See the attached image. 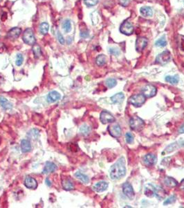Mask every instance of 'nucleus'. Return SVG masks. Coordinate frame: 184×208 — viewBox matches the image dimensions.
Returning <instances> with one entry per match:
<instances>
[{"label":"nucleus","instance_id":"9d476101","mask_svg":"<svg viewBox=\"0 0 184 208\" xmlns=\"http://www.w3.org/2000/svg\"><path fill=\"white\" fill-rule=\"evenodd\" d=\"M100 120L101 122L103 123V124H106L107 123H113L115 122V118L113 116L112 113H110V112L104 110L102 111L101 115H100Z\"/></svg>","mask_w":184,"mask_h":208},{"label":"nucleus","instance_id":"f704fd0d","mask_svg":"<svg viewBox=\"0 0 184 208\" xmlns=\"http://www.w3.org/2000/svg\"><path fill=\"white\" fill-rule=\"evenodd\" d=\"M91 132V129L90 127L87 126V124H83L80 129V132L83 135H87L89 134V132Z\"/></svg>","mask_w":184,"mask_h":208},{"label":"nucleus","instance_id":"2f4dec72","mask_svg":"<svg viewBox=\"0 0 184 208\" xmlns=\"http://www.w3.org/2000/svg\"><path fill=\"white\" fill-rule=\"evenodd\" d=\"M33 52L34 56H35V58H38L42 56V50H41V48L38 45H34L33 47Z\"/></svg>","mask_w":184,"mask_h":208},{"label":"nucleus","instance_id":"5701e85b","mask_svg":"<svg viewBox=\"0 0 184 208\" xmlns=\"http://www.w3.org/2000/svg\"><path fill=\"white\" fill-rule=\"evenodd\" d=\"M124 99H125V95H124V94L122 92L116 94V95H114L111 97V100H112V103H113V104H120V103H122V101H123Z\"/></svg>","mask_w":184,"mask_h":208},{"label":"nucleus","instance_id":"8fccbe9b","mask_svg":"<svg viewBox=\"0 0 184 208\" xmlns=\"http://www.w3.org/2000/svg\"><path fill=\"white\" fill-rule=\"evenodd\" d=\"M181 49L184 51V40H183L182 42H181Z\"/></svg>","mask_w":184,"mask_h":208},{"label":"nucleus","instance_id":"de8ad7c7","mask_svg":"<svg viewBox=\"0 0 184 208\" xmlns=\"http://www.w3.org/2000/svg\"><path fill=\"white\" fill-rule=\"evenodd\" d=\"M179 187H180V189H181V190L184 191V179L182 180V181L181 182L180 186H179Z\"/></svg>","mask_w":184,"mask_h":208},{"label":"nucleus","instance_id":"bb28decb","mask_svg":"<svg viewBox=\"0 0 184 208\" xmlns=\"http://www.w3.org/2000/svg\"><path fill=\"white\" fill-rule=\"evenodd\" d=\"M75 176L85 184H87L89 183V178L87 175L80 172V171H78V172L75 173Z\"/></svg>","mask_w":184,"mask_h":208},{"label":"nucleus","instance_id":"dca6fc26","mask_svg":"<svg viewBox=\"0 0 184 208\" xmlns=\"http://www.w3.org/2000/svg\"><path fill=\"white\" fill-rule=\"evenodd\" d=\"M57 170V166L53 162H47L45 164L44 168L42 171V173L44 174H48L50 173H53Z\"/></svg>","mask_w":184,"mask_h":208},{"label":"nucleus","instance_id":"09e8293b","mask_svg":"<svg viewBox=\"0 0 184 208\" xmlns=\"http://www.w3.org/2000/svg\"><path fill=\"white\" fill-rule=\"evenodd\" d=\"M45 182H46V184L48 185L49 187H51V182L49 181V179H46V180H45Z\"/></svg>","mask_w":184,"mask_h":208},{"label":"nucleus","instance_id":"393cba45","mask_svg":"<svg viewBox=\"0 0 184 208\" xmlns=\"http://www.w3.org/2000/svg\"><path fill=\"white\" fill-rule=\"evenodd\" d=\"M180 147H179V144L178 143V141H176V142L174 143H172L171 144H170L169 146H167V147L165 148L164 150V153H163V154H170V153L174 151H176V149H178V148Z\"/></svg>","mask_w":184,"mask_h":208},{"label":"nucleus","instance_id":"b1692460","mask_svg":"<svg viewBox=\"0 0 184 208\" xmlns=\"http://www.w3.org/2000/svg\"><path fill=\"white\" fill-rule=\"evenodd\" d=\"M0 105L4 110H9L13 108V104L6 99L5 97L0 96Z\"/></svg>","mask_w":184,"mask_h":208},{"label":"nucleus","instance_id":"412c9836","mask_svg":"<svg viewBox=\"0 0 184 208\" xmlns=\"http://www.w3.org/2000/svg\"><path fill=\"white\" fill-rule=\"evenodd\" d=\"M140 13L144 17H152L153 15V10L149 6H143L140 8Z\"/></svg>","mask_w":184,"mask_h":208},{"label":"nucleus","instance_id":"a19ab883","mask_svg":"<svg viewBox=\"0 0 184 208\" xmlns=\"http://www.w3.org/2000/svg\"><path fill=\"white\" fill-rule=\"evenodd\" d=\"M109 51H110V53L112 55H114V56H117L120 55V51L119 49H118V48H115V47H112V48H110V50H109Z\"/></svg>","mask_w":184,"mask_h":208},{"label":"nucleus","instance_id":"7ed1b4c3","mask_svg":"<svg viewBox=\"0 0 184 208\" xmlns=\"http://www.w3.org/2000/svg\"><path fill=\"white\" fill-rule=\"evenodd\" d=\"M146 97L143 94H138V95H132L129 99V103L133 105L135 107H140L145 102Z\"/></svg>","mask_w":184,"mask_h":208},{"label":"nucleus","instance_id":"c85d7f7f","mask_svg":"<svg viewBox=\"0 0 184 208\" xmlns=\"http://www.w3.org/2000/svg\"><path fill=\"white\" fill-rule=\"evenodd\" d=\"M165 81L167 83H170L172 85H176L179 83V77L178 75H174V76H167L165 77Z\"/></svg>","mask_w":184,"mask_h":208},{"label":"nucleus","instance_id":"2eb2a0df","mask_svg":"<svg viewBox=\"0 0 184 208\" xmlns=\"http://www.w3.org/2000/svg\"><path fill=\"white\" fill-rule=\"evenodd\" d=\"M24 185L26 187L31 189H35L38 187L37 181L32 177H27L24 180Z\"/></svg>","mask_w":184,"mask_h":208},{"label":"nucleus","instance_id":"a211bd4d","mask_svg":"<svg viewBox=\"0 0 184 208\" xmlns=\"http://www.w3.org/2000/svg\"><path fill=\"white\" fill-rule=\"evenodd\" d=\"M144 194L147 197H154V194H155V186L152 184H147L145 185Z\"/></svg>","mask_w":184,"mask_h":208},{"label":"nucleus","instance_id":"39448f33","mask_svg":"<svg viewBox=\"0 0 184 208\" xmlns=\"http://www.w3.org/2000/svg\"><path fill=\"white\" fill-rule=\"evenodd\" d=\"M171 59V54L169 51H164L162 53L158 54L156 58V63L160 64V65H165L169 63Z\"/></svg>","mask_w":184,"mask_h":208},{"label":"nucleus","instance_id":"473e14b6","mask_svg":"<svg viewBox=\"0 0 184 208\" xmlns=\"http://www.w3.org/2000/svg\"><path fill=\"white\" fill-rule=\"evenodd\" d=\"M105 84L108 88L111 89V88H114V87L116 85L117 81H116V80L114 79H112V78H109V79L106 80Z\"/></svg>","mask_w":184,"mask_h":208},{"label":"nucleus","instance_id":"ddd939ff","mask_svg":"<svg viewBox=\"0 0 184 208\" xmlns=\"http://www.w3.org/2000/svg\"><path fill=\"white\" fill-rule=\"evenodd\" d=\"M109 185L107 182L105 181H101L97 182V183L95 184L93 187V189H94V191H96V192H103V191H106L108 188Z\"/></svg>","mask_w":184,"mask_h":208},{"label":"nucleus","instance_id":"58836bf2","mask_svg":"<svg viewBox=\"0 0 184 208\" xmlns=\"http://www.w3.org/2000/svg\"><path fill=\"white\" fill-rule=\"evenodd\" d=\"M84 2L89 7H92V6L96 5L98 2V0H84Z\"/></svg>","mask_w":184,"mask_h":208},{"label":"nucleus","instance_id":"c756f323","mask_svg":"<svg viewBox=\"0 0 184 208\" xmlns=\"http://www.w3.org/2000/svg\"><path fill=\"white\" fill-rule=\"evenodd\" d=\"M96 63L97 64V65L100 66V67L105 65L107 63V57L105 55L101 54L99 55V56H98L96 59Z\"/></svg>","mask_w":184,"mask_h":208},{"label":"nucleus","instance_id":"6e6552de","mask_svg":"<svg viewBox=\"0 0 184 208\" xmlns=\"http://www.w3.org/2000/svg\"><path fill=\"white\" fill-rule=\"evenodd\" d=\"M108 132L113 138H118L121 136L122 130L120 125L118 123H112L108 126Z\"/></svg>","mask_w":184,"mask_h":208},{"label":"nucleus","instance_id":"aec40b11","mask_svg":"<svg viewBox=\"0 0 184 208\" xmlns=\"http://www.w3.org/2000/svg\"><path fill=\"white\" fill-rule=\"evenodd\" d=\"M164 184L166 185L167 187H170V188L175 187L179 185L178 182H177L174 178L170 176H166L164 178Z\"/></svg>","mask_w":184,"mask_h":208},{"label":"nucleus","instance_id":"f8f14e48","mask_svg":"<svg viewBox=\"0 0 184 208\" xmlns=\"http://www.w3.org/2000/svg\"><path fill=\"white\" fill-rule=\"evenodd\" d=\"M143 161L145 165L151 166L154 165L157 162V157L155 155L152 154H147L145 155L143 157Z\"/></svg>","mask_w":184,"mask_h":208},{"label":"nucleus","instance_id":"72a5a7b5","mask_svg":"<svg viewBox=\"0 0 184 208\" xmlns=\"http://www.w3.org/2000/svg\"><path fill=\"white\" fill-rule=\"evenodd\" d=\"M63 29L65 33H69L71 31V21L69 20H65L64 23L62 24Z\"/></svg>","mask_w":184,"mask_h":208},{"label":"nucleus","instance_id":"4be33fe9","mask_svg":"<svg viewBox=\"0 0 184 208\" xmlns=\"http://www.w3.org/2000/svg\"><path fill=\"white\" fill-rule=\"evenodd\" d=\"M21 150L23 153H28L31 151V142L27 139H23L21 141Z\"/></svg>","mask_w":184,"mask_h":208},{"label":"nucleus","instance_id":"cd10ccee","mask_svg":"<svg viewBox=\"0 0 184 208\" xmlns=\"http://www.w3.org/2000/svg\"><path fill=\"white\" fill-rule=\"evenodd\" d=\"M29 138L31 139H33V140H37L40 136V131L38 129H31L30 131L27 134Z\"/></svg>","mask_w":184,"mask_h":208},{"label":"nucleus","instance_id":"f03ea898","mask_svg":"<svg viewBox=\"0 0 184 208\" xmlns=\"http://www.w3.org/2000/svg\"><path fill=\"white\" fill-rule=\"evenodd\" d=\"M129 126L134 131H140L144 129L145 127V122L142 120L141 118L138 117L137 116H132L130 120H129Z\"/></svg>","mask_w":184,"mask_h":208},{"label":"nucleus","instance_id":"ea45409f","mask_svg":"<svg viewBox=\"0 0 184 208\" xmlns=\"http://www.w3.org/2000/svg\"><path fill=\"white\" fill-rule=\"evenodd\" d=\"M24 61V57L22 56V54H18L17 55V59L16 61H15V63H16V65L17 66H21L23 63Z\"/></svg>","mask_w":184,"mask_h":208},{"label":"nucleus","instance_id":"49530a36","mask_svg":"<svg viewBox=\"0 0 184 208\" xmlns=\"http://www.w3.org/2000/svg\"><path fill=\"white\" fill-rule=\"evenodd\" d=\"M179 132L180 134L184 133V123L180 127V129H179Z\"/></svg>","mask_w":184,"mask_h":208},{"label":"nucleus","instance_id":"f257e3e1","mask_svg":"<svg viewBox=\"0 0 184 208\" xmlns=\"http://www.w3.org/2000/svg\"><path fill=\"white\" fill-rule=\"evenodd\" d=\"M126 174L125 160L123 157H120L114 164L111 166L110 175L112 180H119Z\"/></svg>","mask_w":184,"mask_h":208},{"label":"nucleus","instance_id":"79ce46f5","mask_svg":"<svg viewBox=\"0 0 184 208\" xmlns=\"http://www.w3.org/2000/svg\"><path fill=\"white\" fill-rule=\"evenodd\" d=\"M58 39L59 42H60L61 45L65 44V40L64 37H63V36L62 35V34H61V33H60V32H58Z\"/></svg>","mask_w":184,"mask_h":208},{"label":"nucleus","instance_id":"7c9ffc66","mask_svg":"<svg viewBox=\"0 0 184 208\" xmlns=\"http://www.w3.org/2000/svg\"><path fill=\"white\" fill-rule=\"evenodd\" d=\"M49 30V24L47 22H43L40 26V31L42 35H47Z\"/></svg>","mask_w":184,"mask_h":208},{"label":"nucleus","instance_id":"0eeeda50","mask_svg":"<svg viewBox=\"0 0 184 208\" xmlns=\"http://www.w3.org/2000/svg\"><path fill=\"white\" fill-rule=\"evenodd\" d=\"M134 31V28L132 24L130 22H129L128 20L123 22V23H122V24L120 25V31L122 33L125 34V35H131V34L133 33Z\"/></svg>","mask_w":184,"mask_h":208},{"label":"nucleus","instance_id":"4c0bfd02","mask_svg":"<svg viewBox=\"0 0 184 208\" xmlns=\"http://www.w3.org/2000/svg\"><path fill=\"white\" fill-rule=\"evenodd\" d=\"M134 135L132 134L131 133V132H127L125 134V140H126V142L129 144H132L134 142Z\"/></svg>","mask_w":184,"mask_h":208},{"label":"nucleus","instance_id":"c03bdc74","mask_svg":"<svg viewBox=\"0 0 184 208\" xmlns=\"http://www.w3.org/2000/svg\"><path fill=\"white\" fill-rule=\"evenodd\" d=\"M120 3L121 4V5L124 6H127L128 4L129 3V0H120Z\"/></svg>","mask_w":184,"mask_h":208},{"label":"nucleus","instance_id":"9b49d317","mask_svg":"<svg viewBox=\"0 0 184 208\" xmlns=\"http://www.w3.org/2000/svg\"><path fill=\"white\" fill-rule=\"evenodd\" d=\"M148 44V40L144 37H139L136 41L135 48L138 52H142Z\"/></svg>","mask_w":184,"mask_h":208},{"label":"nucleus","instance_id":"3c124183","mask_svg":"<svg viewBox=\"0 0 184 208\" xmlns=\"http://www.w3.org/2000/svg\"><path fill=\"white\" fill-rule=\"evenodd\" d=\"M2 0H0V2H2Z\"/></svg>","mask_w":184,"mask_h":208},{"label":"nucleus","instance_id":"f3484780","mask_svg":"<svg viewBox=\"0 0 184 208\" xmlns=\"http://www.w3.org/2000/svg\"><path fill=\"white\" fill-rule=\"evenodd\" d=\"M61 99L60 94L57 92V91H52L49 92L48 96H47V101L49 103H54L58 101Z\"/></svg>","mask_w":184,"mask_h":208},{"label":"nucleus","instance_id":"423d86ee","mask_svg":"<svg viewBox=\"0 0 184 208\" xmlns=\"http://www.w3.org/2000/svg\"><path fill=\"white\" fill-rule=\"evenodd\" d=\"M141 92L143 95L146 98H151L156 95L157 90H156L155 86L151 85V84H148V85H145L142 88Z\"/></svg>","mask_w":184,"mask_h":208},{"label":"nucleus","instance_id":"20e7f679","mask_svg":"<svg viewBox=\"0 0 184 208\" xmlns=\"http://www.w3.org/2000/svg\"><path fill=\"white\" fill-rule=\"evenodd\" d=\"M24 42L29 45H33L35 44V38L33 31L31 29H27L25 30L22 37Z\"/></svg>","mask_w":184,"mask_h":208},{"label":"nucleus","instance_id":"a18cd8bd","mask_svg":"<svg viewBox=\"0 0 184 208\" xmlns=\"http://www.w3.org/2000/svg\"><path fill=\"white\" fill-rule=\"evenodd\" d=\"M178 143H179V147H184V139H180V140L178 141Z\"/></svg>","mask_w":184,"mask_h":208},{"label":"nucleus","instance_id":"37998d69","mask_svg":"<svg viewBox=\"0 0 184 208\" xmlns=\"http://www.w3.org/2000/svg\"><path fill=\"white\" fill-rule=\"evenodd\" d=\"M89 31L87 30L86 31H83L80 32V37L83 38H87L89 37Z\"/></svg>","mask_w":184,"mask_h":208},{"label":"nucleus","instance_id":"1a4fd4ad","mask_svg":"<svg viewBox=\"0 0 184 208\" xmlns=\"http://www.w3.org/2000/svg\"><path fill=\"white\" fill-rule=\"evenodd\" d=\"M122 192H123L126 197H128L130 200H133L135 196V193L134 191L133 187L129 182H125L122 185Z\"/></svg>","mask_w":184,"mask_h":208},{"label":"nucleus","instance_id":"4468645a","mask_svg":"<svg viewBox=\"0 0 184 208\" xmlns=\"http://www.w3.org/2000/svg\"><path fill=\"white\" fill-rule=\"evenodd\" d=\"M21 33V29L18 28V27H15V28H13L8 31V33L7 34V38L8 39H11V40H15V39L18 38Z\"/></svg>","mask_w":184,"mask_h":208},{"label":"nucleus","instance_id":"6ab92c4d","mask_svg":"<svg viewBox=\"0 0 184 208\" xmlns=\"http://www.w3.org/2000/svg\"><path fill=\"white\" fill-rule=\"evenodd\" d=\"M166 192L163 189V188L160 186H155V194L154 196H156L158 200L164 199L166 196Z\"/></svg>","mask_w":184,"mask_h":208},{"label":"nucleus","instance_id":"e433bc0d","mask_svg":"<svg viewBox=\"0 0 184 208\" xmlns=\"http://www.w3.org/2000/svg\"><path fill=\"white\" fill-rule=\"evenodd\" d=\"M176 200V196L172 195L171 196H170L169 198H167V199L163 202V205H168L170 204H172V203H174V202H175Z\"/></svg>","mask_w":184,"mask_h":208},{"label":"nucleus","instance_id":"a878e982","mask_svg":"<svg viewBox=\"0 0 184 208\" xmlns=\"http://www.w3.org/2000/svg\"><path fill=\"white\" fill-rule=\"evenodd\" d=\"M62 185L64 189L67 191H70L74 189V185L72 181L69 179H65L63 180L62 182Z\"/></svg>","mask_w":184,"mask_h":208},{"label":"nucleus","instance_id":"c9c22d12","mask_svg":"<svg viewBox=\"0 0 184 208\" xmlns=\"http://www.w3.org/2000/svg\"><path fill=\"white\" fill-rule=\"evenodd\" d=\"M155 45L156 47H164L167 45V41L165 40V37H163L160 38L159 40H158L155 42Z\"/></svg>","mask_w":184,"mask_h":208}]
</instances>
